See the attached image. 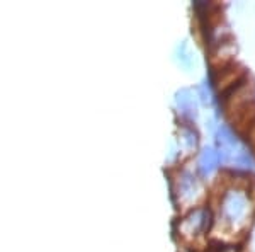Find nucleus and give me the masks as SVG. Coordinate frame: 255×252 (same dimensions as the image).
<instances>
[]
</instances>
